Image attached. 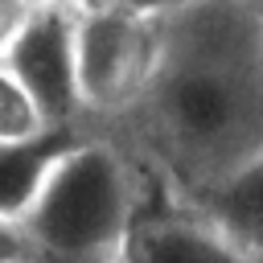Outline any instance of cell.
<instances>
[{
    "mask_svg": "<svg viewBox=\"0 0 263 263\" xmlns=\"http://www.w3.org/2000/svg\"><path fill=\"white\" fill-rule=\"evenodd\" d=\"M70 45L78 111L103 119L132 115L160 66L164 16H148L123 0H95L74 8Z\"/></svg>",
    "mask_w": 263,
    "mask_h": 263,
    "instance_id": "3957f363",
    "label": "cell"
},
{
    "mask_svg": "<svg viewBox=\"0 0 263 263\" xmlns=\"http://www.w3.org/2000/svg\"><path fill=\"white\" fill-rule=\"evenodd\" d=\"M136 218V164L115 140L82 136L49 164L16 226L29 242V263H119Z\"/></svg>",
    "mask_w": 263,
    "mask_h": 263,
    "instance_id": "7a4b0ae2",
    "label": "cell"
},
{
    "mask_svg": "<svg viewBox=\"0 0 263 263\" xmlns=\"http://www.w3.org/2000/svg\"><path fill=\"white\" fill-rule=\"evenodd\" d=\"M0 263H29V242L8 218H0Z\"/></svg>",
    "mask_w": 263,
    "mask_h": 263,
    "instance_id": "30bf717a",
    "label": "cell"
},
{
    "mask_svg": "<svg viewBox=\"0 0 263 263\" xmlns=\"http://www.w3.org/2000/svg\"><path fill=\"white\" fill-rule=\"evenodd\" d=\"M45 132H53V123L45 119L37 99L21 86V78L0 62V148L41 140Z\"/></svg>",
    "mask_w": 263,
    "mask_h": 263,
    "instance_id": "ba28073f",
    "label": "cell"
},
{
    "mask_svg": "<svg viewBox=\"0 0 263 263\" xmlns=\"http://www.w3.org/2000/svg\"><path fill=\"white\" fill-rule=\"evenodd\" d=\"M251 16H255V33H259V45H263V0H251Z\"/></svg>",
    "mask_w": 263,
    "mask_h": 263,
    "instance_id": "4fadbf2b",
    "label": "cell"
},
{
    "mask_svg": "<svg viewBox=\"0 0 263 263\" xmlns=\"http://www.w3.org/2000/svg\"><path fill=\"white\" fill-rule=\"evenodd\" d=\"M185 210L201 214L251 263H263V144L210 189H201Z\"/></svg>",
    "mask_w": 263,
    "mask_h": 263,
    "instance_id": "8992f818",
    "label": "cell"
},
{
    "mask_svg": "<svg viewBox=\"0 0 263 263\" xmlns=\"http://www.w3.org/2000/svg\"><path fill=\"white\" fill-rule=\"evenodd\" d=\"M119 263H251L226 234H218L201 214H140L123 238Z\"/></svg>",
    "mask_w": 263,
    "mask_h": 263,
    "instance_id": "5b68a950",
    "label": "cell"
},
{
    "mask_svg": "<svg viewBox=\"0 0 263 263\" xmlns=\"http://www.w3.org/2000/svg\"><path fill=\"white\" fill-rule=\"evenodd\" d=\"M247 4H251V0H247Z\"/></svg>",
    "mask_w": 263,
    "mask_h": 263,
    "instance_id": "5bb4252c",
    "label": "cell"
},
{
    "mask_svg": "<svg viewBox=\"0 0 263 263\" xmlns=\"http://www.w3.org/2000/svg\"><path fill=\"white\" fill-rule=\"evenodd\" d=\"M123 4H132V8H140L148 16H168V12H177V8H185L193 0H123Z\"/></svg>",
    "mask_w": 263,
    "mask_h": 263,
    "instance_id": "8fae6325",
    "label": "cell"
},
{
    "mask_svg": "<svg viewBox=\"0 0 263 263\" xmlns=\"http://www.w3.org/2000/svg\"><path fill=\"white\" fill-rule=\"evenodd\" d=\"M29 16H33L29 0H0V62L8 58V49L21 37V29L29 25Z\"/></svg>",
    "mask_w": 263,
    "mask_h": 263,
    "instance_id": "9c48e42d",
    "label": "cell"
},
{
    "mask_svg": "<svg viewBox=\"0 0 263 263\" xmlns=\"http://www.w3.org/2000/svg\"><path fill=\"white\" fill-rule=\"evenodd\" d=\"M74 140H82V127H53V132H45L41 140L0 148V218L21 222V214L29 210L33 193L41 189L49 164H53Z\"/></svg>",
    "mask_w": 263,
    "mask_h": 263,
    "instance_id": "52a82bcc",
    "label": "cell"
},
{
    "mask_svg": "<svg viewBox=\"0 0 263 263\" xmlns=\"http://www.w3.org/2000/svg\"><path fill=\"white\" fill-rule=\"evenodd\" d=\"M185 205L263 144V45L247 0H193L164 16L160 66L127 115Z\"/></svg>",
    "mask_w": 263,
    "mask_h": 263,
    "instance_id": "6da1fadb",
    "label": "cell"
},
{
    "mask_svg": "<svg viewBox=\"0 0 263 263\" xmlns=\"http://www.w3.org/2000/svg\"><path fill=\"white\" fill-rule=\"evenodd\" d=\"M86 4H95V0H29V8H66V12L86 8Z\"/></svg>",
    "mask_w": 263,
    "mask_h": 263,
    "instance_id": "7c38bea8",
    "label": "cell"
},
{
    "mask_svg": "<svg viewBox=\"0 0 263 263\" xmlns=\"http://www.w3.org/2000/svg\"><path fill=\"white\" fill-rule=\"evenodd\" d=\"M66 8H33L29 25L12 41L4 66L21 78V86L37 99L53 127H82L78 90H74V45H70Z\"/></svg>",
    "mask_w": 263,
    "mask_h": 263,
    "instance_id": "277c9868",
    "label": "cell"
}]
</instances>
